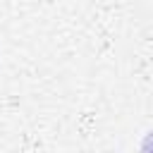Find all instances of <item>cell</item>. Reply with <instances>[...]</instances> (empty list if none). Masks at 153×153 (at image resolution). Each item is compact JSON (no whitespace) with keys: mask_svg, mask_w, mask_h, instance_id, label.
I'll return each mask as SVG.
<instances>
[{"mask_svg":"<svg viewBox=\"0 0 153 153\" xmlns=\"http://www.w3.org/2000/svg\"><path fill=\"white\" fill-rule=\"evenodd\" d=\"M141 153H153V131L143 139V143H141Z\"/></svg>","mask_w":153,"mask_h":153,"instance_id":"obj_1","label":"cell"}]
</instances>
